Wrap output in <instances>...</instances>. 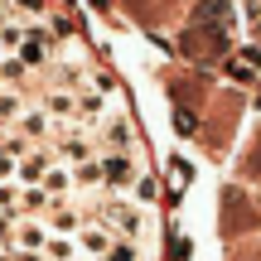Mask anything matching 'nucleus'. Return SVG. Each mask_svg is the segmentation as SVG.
<instances>
[{"instance_id": "f257e3e1", "label": "nucleus", "mask_w": 261, "mask_h": 261, "mask_svg": "<svg viewBox=\"0 0 261 261\" xmlns=\"http://www.w3.org/2000/svg\"><path fill=\"white\" fill-rule=\"evenodd\" d=\"M145 169L136 165V150H107L102 155V184L107 189H130Z\"/></svg>"}, {"instance_id": "f03ea898", "label": "nucleus", "mask_w": 261, "mask_h": 261, "mask_svg": "<svg viewBox=\"0 0 261 261\" xmlns=\"http://www.w3.org/2000/svg\"><path fill=\"white\" fill-rule=\"evenodd\" d=\"M102 223L112 227V232H121V237H140L145 232V213H140L136 203H126V198H107L102 203Z\"/></svg>"}, {"instance_id": "7ed1b4c3", "label": "nucleus", "mask_w": 261, "mask_h": 261, "mask_svg": "<svg viewBox=\"0 0 261 261\" xmlns=\"http://www.w3.org/2000/svg\"><path fill=\"white\" fill-rule=\"evenodd\" d=\"M97 140L107 150H136V126L126 116H107V121H97Z\"/></svg>"}, {"instance_id": "20e7f679", "label": "nucleus", "mask_w": 261, "mask_h": 261, "mask_svg": "<svg viewBox=\"0 0 261 261\" xmlns=\"http://www.w3.org/2000/svg\"><path fill=\"white\" fill-rule=\"evenodd\" d=\"M112 242L116 237L107 232V227H77V252H87V256H107Z\"/></svg>"}, {"instance_id": "39448f33", "label": "nucleus", "mask_w": 261, "mask_h": 261, "mask_svg": "<svg viewBox=\"0 0 261 261\" xmlns=\"http://www.w3.org/2000/svg\"><path fill=\"white\" fill-rule=\"evenodd\" d=\"M48 223H54V232H77V227H83V213H77V208H54Z\"/></svg>"}, {"instance_id": "423d86ee", "label": "nucleus", "mask_w": 261, "mask_h": 261, "mask_svg": "<svg viewBox=\"0 0 261 261\" xmlns=\"http://www.w3.org/2000/svg\"><path fill=\"white\" fill-rule=\"evenodd\" d=\"M107 261H140V252L126 242V237H116V242H112V252H107Z\"/></svg>"}, {"instance_id": "0eeeda50", "label": "nucleus", "mask_w": 261, "mask_h": 261, "mask_svg": "<svg viewBox=\"0 0 261 261\" xmlns=\"http://www.w3.org/2000/svg\"><path fill=\"white\" fill-rule=\"evenodd\" d=\"M130 189H136V203H150V198H155V179H150V174H140Z\"/></svg>"}]
</instances>
